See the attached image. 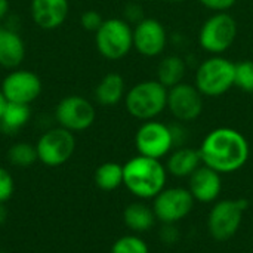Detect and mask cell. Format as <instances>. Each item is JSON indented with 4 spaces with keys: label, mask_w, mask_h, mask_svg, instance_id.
<instances>
[{
    "label": "cell",
    "mask_w": 253,
    "mask_h": 253,
    "mask_svg": "<svg viewBox=\"0 0 253 253\" xmlns=\"http://www.w3.org/2000/svg\"><path fill=\"white\" fill-rule=\"evenodd\" d=\"M199 151L205 166L225 175L245 168L251 156V145L240 130L222 126L212 129L203 138Z\"/></svg>",
    "instance_id": "6da1fadb"
},
{
    "label": "cell",
    "mask_w": 253,
    "mask_h": 253,
    "mask_svg": "<svg viewBox=\"0 0 253 253\" xmlns=\"http://www.w3.org/2000/svg\"><path fill=\"white\" fill-rule=\"evenodd\" d=\"M166 182L168 170L157 159L138 154L123 165V185L139 200H153Z\"/></svg>",
    "instance_id": "7a4b0ae2"
},
{
    "label": "cell",
    "mask_w": 253,
    "mask_h": 253,
    "mask_svg": "<svg viewBox=\"0 0 253 253\" xmlns=\"http://www.w3.org/2000/svg\"><path fill=\"white\" fill-rule=\"evenodd\" d=\"M123 102L133 119L156 120L168 108V89L156 79L141 80L126 92Z\"/></svg>",
    "instance_id": "3957f363"
},
{
    "label": "cell",
    "mask_w": 253,
    "mask_h": 253,
    "mask_svg": "<svg viewBox=\"0 0 253 253\" xmlns=\"http://www.w3.org/2000/svg\"><path fill=\"white\" fill-rule=\"evenodd\" d=\"M236 62L222 55L202 61L194 74V86L205 98H219L234 87Z\"/></svg>",
    "instance_id": "277c9868"
},
{
    "label": "cell",
    "mask_w": 253,
    "mask_h": 253,
    "mask_svg": "<svg viewBox=\"0 0 253 253\" xmlns=\"http://www.w3.org/2000/svg\"><path fill=\"white\" fill-rule=\"evenodd\" d=\"M239 25L228 12L212 13L199 30V46L209 55L225 53L236 42Z\"/></svg>",
    "instance_id": "5b68a950"
},
{
    "label": "cell",
    "mask_w": 253,
    "mask_h": 253,
    "mask_svg": "<svg viewBox=\"0 0 253 253\" xmlns=\"http://www.w3.org/2000/svg\"><path fill=\"white\" fill-rule=\"evenodd\" d=\"M95 46L108 61H120L133 49V27L123 18L104 19L95 33Z\"/></svg>",
    "instance_id": "8992f818"
},
{
    "label": "cell",
    "mask_w": 253,
    "mask_h": 253,
    "mask_svg": "<svg viewBox=\"0 0 253 253\" xmlns=\"http://www.w3.org/2000/svg\"><path fill=\"white\" fill-rule=\"evenodd\" d=\"M248 208L246 199L216 200L208 215V230L212 239L216 242L233 239L242 227Z\"/></svg>",
    "instance_id": "52a82bcc"
},
{
    "label": "cell",
    "mask_w": 253,
    "mask_h": 253,
    "mask_svg": "<svg viewBox=\"0 0 253 253\" xmlns=\"http://www.w3.org/2000/svg\"><path fill=\"white\" fill-rule=\"evenodd\" d=\"M135 147L138 154L162 160L175 148L170 125L163 122H142L135 133Z\"/></svg>",
    "instance_id": "ba28073f"
},
{
    "label": "cell",
    "mask_w": 253,
    "mask_h": 253,
    "mask_svg": "<svg viewBox=\"0 0 253 253\" xmlns=\"http://www.w3.org/2000/svg\"><path fill=\"white\" fill-rule=\"evenodd\" d=\"M76 150L74 133L58 126L46 130L36 144L39 162L49 168L67 163Z\"/></svg>",
    "instance_id": "9c48e42d"
},
{
    "label": "cell",
    "mask_w": 253,
    "mask_h": 253,
    "mask_svg": "<svg viewBox=\"0 0 253 253\" xmlns=\"http://www.w3.org/2000/svg\"><path fill=\"white\" fill-rule=\"evenodd\" d=\"M194 203L196 200L188 188L166 187L153 199V211L159 222L178 224L193 212Z\"/></svg>",
    "instance_id": "30bf717a"
},
{
    "label": "cell",
    "mask_w": 253,
    "mask_h": 253,
    "mask_svg": "<svg viewBox=\"0 0 253 253\" xmlns=\"http://www.w3.org/2000/svg\"><path fill=\"white\" fill-rule=\"evenodd\" d=\"M205 108V96L191 83H179L168 89V111L179 123L196 122Z\"/></svg>",
    "instance_id": "8fae6325"
},
{
    "label": "cell",
    "mask_w": 253,
    "mask_h": 253,
    "mask_svg": "<svg viewBox=\"0 0 253 253\" xmlns=\"http://www.w3.org/2000/svg\"><path fill=\"white\" fill-rule=\"evenodd\" d=\"M55 119L61 127L73 133L83 132L95 123L96 110L89 99L80 95H68L58 102Z\"/></svg>",
    "instance_id": "7c38bea8"
},
{
    "label": "cell",
    "mask_w": 253,
    "mask_h": 253,
    "mask_svg": "<svg viewBox=\"0 0 253 253\" xmlns=\"http://www.w3.org/2000/svg\"><path fill=\"white\" fill-rule=\"evenodd\" d=\"M0 90L7 102L30 105L42 93V80L30 70L15 68L3 79Z\"/></svg>",
    "instance_id": "4fadbf2b"
},
{
    "label": "cell",
    "mask_w": 253,
    "mask_h": 253,
    "mask_svg": "<svg viewBox=\"0 0 253 253\" xmlns=\"http://www.w3.org/2000/svg\"><path fill=\"white\" fill-rule=\"evenodd\" d=\"M166 27L156 18L145 16L133 25V49L145 58L162 56L168 46Z\"/></svg>",
    "instance_id": "5bb4252c"
},
{
    "label": "cell",
    "mask_w": 253,
    "mask_h": 253,
    "mask_svg": "<svg viewBox=\"0 0 253 253\" xmlns=\"http://www.w3.org/2000/svg\"><path fill=\"white\" fill-rule=\"evenodd\" d=\"M188 190L199 203H215L222 193V175L202 165L190 178Z\"/></svg>",
    "instance_id": "9a60e30c"
},
{
    "label": "cell",
    "mask_w": 253,
    "mask_h": 253,
    "mask_svg": "<svg viewBox=\"0 0 253 253\" xmlns=\"http://www.w3.org/2000/svg\"><path fill=\"white\" fill-rule=\"evenodd\" d=\"M30 12L34 24L43 30L61 27L70 12L68 0H31Z\"/></svg>",
    "instance_id": "2e32d148"
},
{
    "label": "cell",
    "mask_w": 253,
    "mask_h": 253,
    "mask_svg": "<svg viewBox=\"0 0 253 253\" xmlns=\"http://www.w3.org/2000/svg\"><path fill=\"white\" fill-rule=\"evenodd\" d=\"M203 165L199 148H191L188 145L173 148L166 157L165 168L168 175L175 178H190Z\"/></svg>",
    "instance_id": "e0dca14e"
},
{
    "label": "cell",
    "mask_w": 253,
    "mask_h": 253,
    "mask_svg": "<svg viewBox=\"0 0 253 253\" xmlns=\"http://www.w3.org/2000/svg\"><path fill=\"white\" fill-rule=\"evenodd\" d=\"M25 58L22 37L9 28H0V65L7 70L18 68Z\"/></svg>",
    "instance_id": "ac0fdd59"
},
{
    "label": "cell",
    "mask_w": 253,
    "mask_h": 253,
    "mask_svg": "<svg viewBox=\"0 0 253 253\" xmlns=\"http://www.w3.org/2000/svg\"><path fill=\"white\" fill-rule=\"evenodd\" d=\"M126 82L119 73L105 74L95 87V99L102 107H114L126 96Z\"/></svg>",
    "instance_id": "d6986e66"
},
{
    "label": "cell",
    "mask_w": 253,
    "mask_h": 253,
    "mask_svg": "<svg viewBox=\"0 0 253 253\" xmlns=\"http://www.w3.org/2000/svg\"><path fill=\"white\" fill-rule=\"evenodd\" d=\"M188 65L184 56L178 53L165 55L156 68V80H159L166 89H170L184 82Z\"/></svg>",
    "instance_id": "ffe728a7"
},
{
    "label": "cell",
    "mask_w": 253,
    "mask_h": 253,
    "mask_svg": "<svg viewBox=\"0 0 253 253\" xmlns=\"http://www.w3.org/2000/svg\"><path fill=\"white\" fill-rule=\"evenodd\" d=\"M123 222L133 234H142L156 225L157 218L153 206H148L144 202H133L125 208Z\"/></svg>",
    "instance_id": "44dd1931"
},
{
    "label": "cell",
    "mask_w": 253,
    "mask_h": 253,
    "mask_svg": "<svg viewBox=\"0 0 253 253\" xmlns=\"http://www.w3.org/2000/svg\"><path fill=\"white\" fill-rule=\"evenodd\" d=\"M30 117H31L30 105L7 102L0 119V129L4 133H15L30 122Z\"/></svg>",
    "instance_id": "7402d4cb"
},
{
    "label": "cell",
    "mask_w": 253,
    "mask_h": 253,
    "mask_svg": "<svg viewBox=\"0 0 253 253\" xmlns=\"http://www.w3.org/2000/svg\"><path fill=\"white\" fill-rule=\"evenodd\" d=\"M93 181L102 191H114L123 185V165L116 162H105L95 170Z\"/></svg>",
    "instance_id": "603a6c76"
},
{
    "label": "cell",
    "mask_w": 253,
    "mask_h": 253,
    "mask_svg": "<svg viewBox=\"0 0 253 253\" xmlns=\"http://www.w3.org/2000/svg\"><path fill=\"white\" fill-rule=\"evenodd\" d=\"M7 160L10 165L16 168H28L34 165L39 157L36 151V145H31L28 142H16L7 150Z\"/></svg>",
    "instance_id": "cb8c5ba5"
},
{
    "label": "cell",
    "mask_w": 253,
    "mask_h": 253,
    "mask_svg": "<svg viewBox=\"0 0 253 253\" xmlns=\"http://www.w3.org/2000/svg\"><path fill=\"white\" fill-rule=\"evenodd\" d=\"M111 253H150V248L138 234H127L113 243Z\"/></svg>",
    "instance_id": "d4e9b609"
},
{
    "label": "cell",
    "mask_w": 253,
    "mask_h": 253,
    "mask_svg": "<svg viewBox=\"0 0 253 253\" xmlns=\"http://www.w3.org/2000/svg\"><path fill=\"white\" fill-rule=\"evenodd\" d=\"M234 87L245 93L253 95V59H243L236 62Z\"/></svg>",
    "instance_id": "484cf974"
},
{
    "label": "cell",
    "mask_w": 253,
    "mask_h": 253,
    "mask_svg": "<svg viewBox=\"0 0 253 253\" xmlns=\"http://www.w3.org/2000/svg\"><path fill=\"white\" fill-rule=\"evenodd\" d=\"M13 190L15 182L10 172L0 166V203H6L13 196Z\"/></svg>",
    "instance_id": "4316f807"
},
{
    "label": "cell",
    "mask_w": 253,
    "mask_h": 253,
    "mask_svg": "<svg viewBox=\"0 0 253 253\" xmlns=\"http://www.w3.org/2000/svg\"><path fill=\"white\" fill-rule=\"evenodd\" d=\"M104 22V18L102 15L98 12V10H84L80 16V24L82 27L86 30V31H92V33H96L98 28L102 25Z\"/></svg>",
    "instance_id": "83f0119b"
},
{
    "label": "cell",
    "mask_w": 253,
    "mask_h": 253,
    "mask_svg": "<svg viewBox=\"0 0 253 253\" xmlns=\"http://www.w3.org/2000/svg\"><path fill=\"white\" fill-rule=\"evenodd\" d=\"M144 18H145V15H144V9H142L141 4H138V3H129V4L125 6L123 19H125L126 22H129L132 27L136 25V24H138L139 21H142Z\"/></svg>",
    "instance_id": "f1b7e54d"
},
{
    "label": "cell",
    "mask_w": 253,
    "mask_h": 253,
    "mask_svg": "<svg viewBox=\"0 0 253 253\" xmlns=\"http://www.w3.org/2000/svg\"><path fill=\"white\" fill-rule=\"evenodd\" d=\"M199 3L208 10L216 13V12H228L230 9L234 7L237 0H199Z\"/></svg>",
    "instance_id": "f546056e"
},
{
    "label": "cell",
    "mask_w": 253,
    "mask_h": 253,
    "mask_svg": "<svg viewBox=\"0 0 253 253\" xmlns=\"http://www.w3.org/2000/svg\"><path fill=\"white\" fill-rule=\"evenodd\" d=\"M162 240L168 245H173L179 239V233L176 228V224H163V230L160 234Z\"/></svg>",
    "instance_id": "4dcf8cb0"
},
{
    "label": "cell",
    "mask_w": 253,
    "mask_h": 253,
    "mask_svg": "<svg viewBox=\"0 0 253 253\" xmlns=\"http://www.w3.org/2000/svg\"><path fill=\"white\" fill-rule=\"evenodd\" d=\"M9 12V0H0V21L7 15Z\"/></svg>",
    "instance_id": "1f68e13d"
},
{
    "label": "cell",
    "mask_w": 253,
    "mask_h": 253,
    "mask_svg": "<svg viewBox=\"0 0 253 253\" xmlns=\"http://www.w3.org/2000/svg\"><path fill=\"white\" fill-rule=\"evenodd\" d=\"M7 218V209L4 206V203H0V225H3L6 222Z\"/></svg>",
    "instance_id": "d6a6232c"
},
{
    "label": "cell",
    "mask_w": 253,
    "mask_h": 253,
    "mask_svg": "<svg viewBox=\"0 0 253 253\" xmlns=\"http://www.w3.org/2000/svg\"><path fill=\"white\" fill-rule=\"evenodd\" d=\"M6 105H7V101H6L4 95L1 93V90H0V119H1V114H3V111H4Z\"/></svg>",
    "instance_id": "836d02e7"
},
{
    "label": "cell",
    "mask_w": 253,
    "mask_h": 253,
    "mask_svg": "<svg viewBox=\"0 0 253 253\" xmlns=\"http://www.w3.org/2000/svg\"><path fill=\"white\" fill-rule=\"evenodd\" d=\"M165 1H169V3H181V1H185V0H165Z\"/></svg>",
    "instance_id": "e575fe53"
},
{
    "label": "cell",
    "mask_w": 253,
    "mask_h": 253,
    "mask_svg": "<svg viewBox=\"0 0 253 253\" xmlns=\"http://www.w3.org/2000/svg\"><path fill=\"white\" fill-rule=\"evenodd\" d=\"M0 253H7V252H0Z\"/></svg>",
    "instance_id": "d590c367"
}]
</instances>
